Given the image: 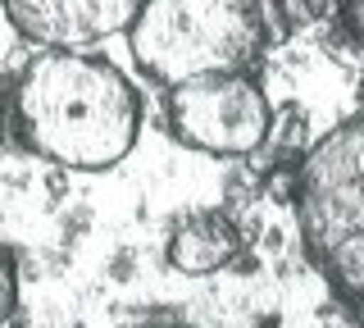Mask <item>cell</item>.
<instances>
[{
	"label": "cell",
	"mask_w": 364,
	"mask_h": 328,
	"mask_svg": "<svg viewBox=\"0 0 364 328\" xmlns=\"http://www.w3.org/2000/svg\"><path fill=\"white\" fill-rule=\"evenodd\" d=\"M141 5L146 0H5V14L32 46L82 51L128 32Z\"/></svg>",
	"instance_id": "5b68a950"
},
{
	"label": "cell",
	"mask_w": 364,
	"mask_h": 328,
	"mask_svg": "<svg viewBox=\"0 0 364 328\" xmlns=\"http://www.w3.org/2000/svg\"><path fill=\"white\" fill-rule=\"evenodd\" d=\"M128 46L159 87L242 73L264 51V9L259 0H146L128 23Z\"/></svg>",
	"instance_id": "3957f363"
},
{
	"label": "cell",
	"mask_w": 364,
	"mask_h": 328,
	"mask_svg": "<svg viewBox=\"0 0 364 328\" xmlns=\"http://www.w3.org/2000/svg\"><path fill=\"white\" fill-rule=\"evenodd\" d=\"M269 128H273L269 96L246 69L168 87V132L191 151L242 160L269 142Z\"/></svg>",
	"instance_id": "277c9868"
},
{
	"label": "cell",
	"mask_w": 364,
	"mask_h": 328,
	"mask_svg": "<svg viewBox=\"0 0 364 328\" xmlns=\"http://www.w3.org/2000/svg\"><path fill=\"white\" fill-rule=\"evenodd\" d=\"M14 132L32 155L73 174H105L123 164L141 132V96L119 64L82 51L28 60L14 83Z\"/></svg>",
	"instance_id": "6da1fadb"
},
{
	"label": "cell",
	"mask_w": 364,
	"mask_h": 328,
	"mask_svg": "<svg viewBox=\"0 0 364 328\" xmlns=\"http://www.w3.org/2000/svg\"><path fill=\"white\" fill-rule=\"evenodd\" d=\"M296 223L328 287L364 314V115L305 155L296 174Z\"/></svg>",
	"instance_id": "7a4b0ae2"
},
{
	"label": "cell",
	"mask_w": 364,
	"mask_h": 328,
	"mask_svg": "<svg viewBox=\"0 0 364 328\" xmlns=\"http://www.w3.org/2000/svg\"><path fill=\"white\" fill-rule=\"evenodd\" d=\"M18 310V265H14V251L0 246V324L14 319Z\"/></svg>",
	"instance_id": "52a82bcc"
},
{
	"label": "cell",
	"mask_w": 364,
	"mask_h": 328,
	"mask_svg": "<svg viewBox=\"0 0 364 328\" xmlns=\"http://www.w3.org/2000/svg\"><path fill=\"white\" fill-rule=\"evenodd\" d=\"M237 251H242V233L219 210L187 214L168 233V265L182 274H219L237 260Z\"/></svg>",
	"instance_id": "8992f818"
},
{
	"label": "cell",
	"mask_w": 364,
	"mask_h": 328,
	"mask_svg": "<svg viewBox=\"0 0 364 328\" xmlns=\"http://www.w3.org/2000/svg\"><path fill=\"white\" fill-rule=\"evenodd\" d=\"M341 14H346L350 32H355V41L364 46V0H341Z\"/></svg>",
	"instance_id": "ba28073f"
}]
</instances>
